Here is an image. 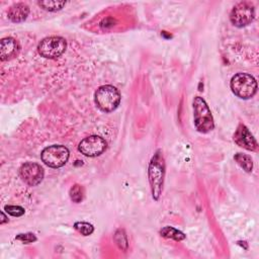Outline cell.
Returning a JSON list of instances; mask_svg holds the SVG:
<instances>
[{"label": "cell", "mask_w": 259, "mask_h": 259, "mask_svg": "<svg viewBox=\"0 0 259 259\" xmlns=\"http://www.w3.org/2000/svg\"><path fill=\"white\" fill-rule=\"evenodd\" d=\"M29 14V7L24 3H16L13 4L7 13L8 18L12 22H22L24 21Z\"/></svg>", "instance_id": "12"}, {"label": "cell", "mask_w": 259, "mask_h": 259, "mask_svg": "<svg viewBox=\"0 0 259 259\" xmlns=\"http://www.w3.org/2000/svg\"><path fill=\"white\" fill-rule=\"evenodd\" d=\"M18 41L13 37H4L0 41V59L2 62L15 58L19 53Z\"/></svg>", "instance_id": "11"}, {"label": "cell", "mask_w": 259, "mask_h": 259, "mask_svg": "<svg viewBox=\"0 0 259 259\" xmlns=\"http://www.w3.org/2000/svg\"><path fill=\"white\" fill-rule=\"evenodd\" d=\"M70 198L72 201L78 203L81 202L83 199V188L79 184H74L69 191Z\"/></svg>", "instance_id": "17"}, {"label": "cell", "mask_w": 259, "mask_h": 259, "mask_svg": "<svg viewBox=\"0 0 259 259\" xmlns=\"http://www.w3.org/2000/svg\"><path fill=\"white\" fill-rule=\"evenodd\" d=\"M235 161L246 171V172H251L253 169V161L251 156L246 155V154H242V153H238L234 156Z\"/></svg>", "instance_id": "14"}, {"label": "cell", "mask_w": 259, "mask_h": 259, "mask_svg": "<svg viewBox=\"0 0 259 259\" xmlns=\"http://www.w3.org/2000/svg\"><path fill=\"white\" fill-rule=\"evenodd\" d=\"M255 17V9L250 2H240L234 6L230 14L231 22L237 27H244L250 24Z\"/></svg>", "instance_id": "7"}, {"label": "cell", "mask_w": 259, "mask_h": 259, "mask_svg": "<svg viewBox=\"0 0 259 259\" xmlns=\"http://www.w3.org/2000/svg\"><path fill=\"white\" fill-rule=\"evenodd\" d=\"M160 234L162 237L164 238H168V239H173L175 241H182L185 239V235L178 231L177 229L173 228V227H170V226H166L164 227L161 231H160Z\"/></svg>", "instance_id": "13"}, {"label": "cell", "mask_w": 259, "mask_h": 259, "mask_svg": "<svg viewBox=\"0 0 259 259\" xmlns=\"http://www.w3.org/2000/svg\"><path fill=\"white\" fill-rule=\"evenodd\" d=\"M37 4L45 10L48 11H57L61 10L65 5L66 1H57V0H46V1H38Z\"/></svg>", "instance_id": "15"}, {"label": "cell", "mask_w": 259, "mask_h": 259, "mask_svg": "<svg viewBox=\"0 0 259 259\" xmlns=\"http://www.w3.org/2000/svg\"><path fill=\"white\" fill-rule=\"evenodd\" d=\"M19 173L21 179L29 186H36L44 179L42 167L33 162H26L22 164Z\"/></svg>", "instance_id": "9"}, {"label": "cell", "mask_w": 259, "mask_h": 259, "mask_svg": "<svg viewBox=\"0 0 259 259\" xmlns=\"http://www.w3.org/2000/svg\"><path fill=\"white\" fill-rule=\"evenodd\" d=\"M1 217H2V219H1V222H0V224L2 225V224H4V223H6L8 220L6 219V217H5V213L2 211L1 212Z\"/></svg>", "instance_id": "21"}, {"label": "cell", "mask_w": 259, "mask_h": 259, "mask_svg": "<svg viewBox=\"0 0 259 259\" xmlns=\"http://www.w3.org/2000/svg\"><path fill=\"white\" fill-rule=\"evenodd\" d=\"M67 48L66 39L62 36H48L37 46L38 54L46 59H56L62 56Z\"/></svg>", "instance_id": "5"}, {"label": "cell", "mask_w": 259, "mask_h": 259, "mask_svg": "<svg viewBox=\"0 0 259 259\" xmlns=\"http://www.w3.org/2000/svg\"><path fill=\"white\" fill-rule=\"evenodd\" d=\"M234 141L238 146L249 151H256L258 148V144L253 135L244 124H240L237 127L234 134Z\"/></svg>", "instance_id": "10"}, {"label": "cell", "mask_w": 259, "mask_h": 259, "mask_svg": "<svg viewBox=\"0 0 259 259\" xmlns=\"http://www.w3.org/2000/svg\"><path fill=\"white\" fill-rule=\"evenodd\" d=\"M164 176H165V162H164V158L162 156L161 150H158L152 157L149 164V169H148L149 183L151 186L152 196L155 200H158L161 196L163 183H164Z\"/></svg>", "instance_id": "1"}, {"label": "cell", "mask_w": 259, "mask_h": 259, "mask_svg": "<svg viewBox=\"0 0 259 259\" xmlns=\"http://www.w3.org/2000/svg\"><path fill=\"white\" fill-rule=\"evenodd\" d=\"M4 210L12 217H21L24 214V208L19 205H5Z\"/></svg>", "instance_id": "19"}, {"label": "cell", "mask_w": 259, "mask_h": 259, "mask_svg": "<svg viewBox=\"0 0 259 259\" xmlns=\"http://www.w3.org/2000/svg\"><path fill=\"white\" fill-rule=\"evenodd\" d=\"M74 228L83 236H89L94 231V227L87 222H76L74 224Z\"/></svg>", "instance_id": "16"}, {"label": "cell", "mask_w": 259, "mask_h": 259, "mask_svg": "<svg viewBox=\"0 0 259 259\" xmlns=\"http://www.w3.org/2000/svg\"><path fill=\"white\" fill-rule=\"evenodd\" d=\"M114 241L117 244V246L122 249V250H126L127 248V239H126V235L124 233L123 230H117L115 232L114 235Z\"/></svg>", "instance_id": "18"}, {"label": "cell", "mask_w": 259, "mask_h": 259, "mask_svg": "<svg viewBox=\"0 0 259 259\" xmlns=\"http://www.w3.org/2000/svg\"><path fill=\"white\" fill-rule=\"evenodd\" d=\"M193 117L194 125L199 133L205 134L213 130L214 122L210 109L200 96H196L193 99Z\"/></svg>", "instance_id": "2"}, {"label": "cell", "mask_w": 259, "mask_h": 259, "mask_svg": "<svg viewBox=\"0 0 259 259\" xmlns=\"http://www.w3.org/2000/svg\"><path fill=\"white\" fill-rule=\"evenodd\" d=\"M94 100L101 111L111 112L120 102V93L112 85H103L95 91Z\"/></svg>", "instance_id": "3"}, {"label": "cell", "mask_w": 259, "mask_h": 259, "mask_svg": "<svg viewBox=\"0 0 259 259\" xmlns=\"http://www.w3.org/2000/svg\"><path fill=\"white\" fill-rule=\"evenodd\" d=\"M231 89L235 95L242 99L253 97L257 91V82L247 73H238L231 79Z\"/></svg>", "instance_id": "4"}, {"label": "cell", "mask_w": 259, "mask_h": 259, "mask_svg": "<svg viewBox=\"0 0 259 259\" xmlns=\"http://www.w3.org/2000/svg\"><path fill=\"white\" fill-rule=\"evenodd\" d=\"M70 153L68 148L62 145H52L45 148L41 152V161L51 168H60L64 166L68 159Z\"/></svg>", "instance_id": "6"}, {"label": "cell", "mask_w": 259, "mask_h": 259, "mask_svg": "<svg viewBox=\"0 0 259 259\" xmlns=\"http://www.w3.org/2000/svg\"><path fill=\"white\" fill-rule=\"evenodd\" d=\"M16 240H19L25 244H29L36 241V237L32 233H25V234H18L16 236Z\"/></svg>", "instance_id": "20"}, {"label": "cell", "mask_w": 259, "mask_h": 259, "mask_svg": "<svg viewBox=\"0 0 259 259\" xmlns=\"http://www.w3.org/2000/svg\"><path fill=\"white\" fill-rule=\"evenodd\" d=\"M106 147L107 144L101 137L89 136L80 142L78 149L84 156L97 157L106 150Z\"/></svg>", "instance_id": "8"}]
</instances>
